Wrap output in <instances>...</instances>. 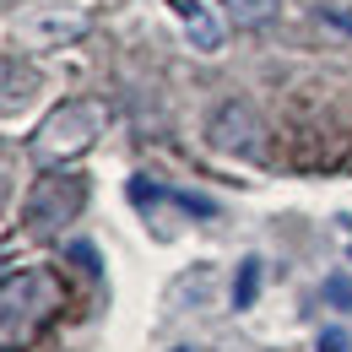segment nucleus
Segmentation results:
<instances>
[{"label":"nucleus","instance_id":"20e7f679","mask_svg":"<svg viewBox=\"0 0 352 352\" xmlns=\"http://www.w3.org/2000/svg\"><path fill=\"white\" fill-rule=\"evenodd\" d=\"M82 195H87V190H82L76 174H49L44 184L28 195V222H22L28 239H54L65 222L82 212Z\"/></svg>","mask_w":352,"mask_h":352},{"label":"nucleus","instance_id":"4468645a","mask_svg":"<svg viewBox=\"0 0 352 352\" xmlns=\"http://www.w3.org/2000/svg\"><path fill=\"white\" fill-rule=\"evenodd\" d=\"M0 352H6V347H0Z\"/></svg>","mask_w":352,"mask_h":352},{"label":"nucleus","instance_id":"ddd939ff","mask_svg":"<svg viewBox=\"0 0 352 352\" xmlns=\"http://www.w3.org/2000/svg\"><path fill=\"white\" fill-rule=\"evenodd\" d=\"M6 6H11V0H6Z\"/></svg>","mask_w":352,"mask_h":352},{"label":"nucleus","instance_id":"6e6552de","mask_svg":"<svg viewBox=\"0 0 352 352\" xmlns=\"http://www.w3.org/2000/svg\"><path fill=\"white\" fill-rule=\"evenodd\" d=\"M222 6H228V16L239 28H265L276 16V0H222Z\"/></svg>","mask_w":352,"mask_h":352},{"label":"nucleus","instance_id":"7ed1b4c3","mask_svg":"<svg viewBox=\"0 0 352 352\" xmlns=\"http://www.w3.org/2000/svg\"><path fill=\"white\" fill-rule=\"evenodd\" d=\"M261 141H265V125H261L250 98H222L212 109V120H206V146L212 152H222V157H255Z\"/></svg>","mask_w":352,"mask_h":352},{"label":"nucleus","instance_id":"423d86ee","mask_svg":"<svg viewBox=\"0 0 352 352\" xmlns=\"http://www.w3.org/2000/svg\"><path fill=\"white\" fill-rule=\"evenodd\" d=\"M168 11L179 16L184 38L201 49V54H217L222 49V28H217V16L206 11V0H168Z\"/></svg>","mask_w":352,"mask_h":352},{"label":"nucleus","instance_id":"f03ea898","mask_svg":"<svg viewBox=\"0 0 352 352\" xmlns=\"http://www.w3.org/2000/svg\"><path fill=\"white\" fill-rule=\"evenodd\" d=\"M87 22H92V11L82 0H38V6L22 11L16 44L22 49H65L87 33Z\"/></svg>","mask_w":352,"mask_h":352},{"label":"nucleus","instance_id":"0eeeda50","mask_svg":"<svg viewBox=\"0 0 352 352\" xmlns=\"http://www.w3.org/2000/svg\"><path fill=\"white\" fill-rule=\"evenodd\" d=\"M33 298H38V276H6L0 282V331L16 325V320H28Z\"/></svg>","mask_w":352,"mask_h":352},{"label":"nucleus","instance_id":"f257e3e1","mask_svg":"<svg viewBox=\"0 0 352 352\" xmlns=\"http://www.w3.org/2000/svg\"><path fill=\"white\" fill-rule=\"evenodd\" d=\"M103 125H109V109H103L98 98H65L60 109L44 114V125L33 131L28 152H33L38 168H65V163L87 157L92 146H98Z\"/></svg>","mask_w":352,"mask_h":352},{"label":"nucleus","instance_id":"f8f14e48","mask_svg":"<svg viewBox=\"0 0 352 352\" xmlns=\"http://www.w3.org/2000/svg\"><path fill=\"white\" fill-rule=\"evenodd\" d=\"M0 201H6V179H0Z\"/></svg>","mask_w":352,"mask_h":352},{"label":"nucleus","instance_id":"1a4fd4ad","mask_svg":"<svg viewBox=\"0 0 352 352\" xmlns=\"http://www.w3.org/2000/svg\"><path fill=\"white\" fill-rule=\"evenodd\" d=\"M255 287H261V265L250 261V265H244V276L233 282V304H239V309H244V304H255Z\"/></svg>","mask_w":352,"mask_h":352},{"label":"nucleus","instance_id":"39448f33","mask_svg":"<svg viewBox=\"0 0 352 352\" xmlns=\"http://www.w3.org/2000/svg\"><path fill=\"white\" fill-rule=\"evenodd\" d=\"M38 98V71L22 54H0V114H22Z\"/></svg>","mask_w":352,"mask_h":352},{"label":"nucleus","instance_id":"9b49d317","mask_svg":"<svg viewBox=\"0 0 352 352\" xmlns=\"http://www.w3.org/2000/svg\"><path fill=\"white\" fill-rule=\"evenodd\" d=\"M320 352H347V342H342V331H331V336H320Z\"/></svg>","mask_w":352,"mask_h":352},{"label":"nucleus","instance_id":"9d476101","mask_svg":"<svg viewBox=\"0 0 352 352\" xmlns=\"http://www.w3.org/2000/svg\"><path fill=\"white\" fill-rule=\"evenodd\" d=\"M325 293L336 298V309H352V287L347 282H325Z\"/></svg>","mask_w":352,"mask_h":352}]
</instances>
